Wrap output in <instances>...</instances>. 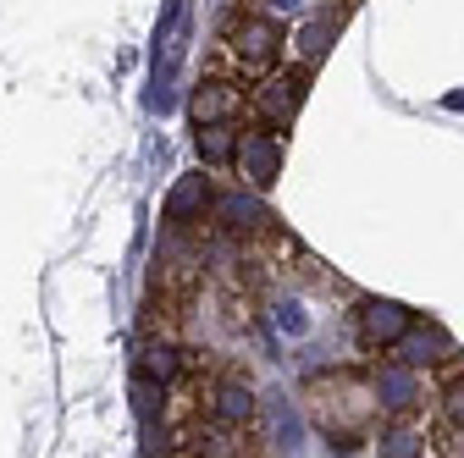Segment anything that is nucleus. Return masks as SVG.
<instances>
[{
    "mask_svg": "<svg viewBox=\"0 0 464 458\" xmlns=\"http://www.w3.org/2000/svg\"><path fill=\"white\" fill-rule=\"evenodd\" d=\"M343 17H348V6H337V12H315L310 23H299L294 28V62L304 67V72H315L321 62H326V50H332V39H337V28H343Z\"/></svg>",
    "mask_w": 464,
    "mask_h": 458,
    "instance_id": "nucleus-11",
    "label": "nucleus"
},
{
    "mask_svg": "<svg viewBox=\"0 0 464 458\" xmlns=\"http://www.w3.org/2000/svg\"><path fill=\"white\" fill-rule=\"evenodd\" d=\"M376 458H426V431L415 420H392L376 436Z\"/></svg>",
    "mask_w": 464,
    "mask_h": 458,
    "instance_id": "nucleus-16",
    "label": "nucleus"
},
{
    "mask_svg": "<svg viewBox=\"0 0 464 458\" xmlns=\"http://www.w3.org/2000/svg\"><path fill=\"white\" fill-rule=\"evenodd\" d=\"M255 425H266V442H271L276 453H294V447H299V415H294V397L266 392V397H260V409H255Z\"/></svg>",
    "mask_w": 464,
    "mask_h": 458,
    "instance_id": "nucleus-12",
    "label": "nucleus"
},
{
    "mask_svg": "<svg viewBox=\"0 0 464 458\" xmlns=\"http://www.w3.org/2000/svg\"><path fill=\"white\" fill-rule=\"evenodd\" d=\"M310 78L315 72H304V67H276V72H266L260 83H249V110H244V117L255 128L287 138V133H294V122H299V105H304Z\"/></svg>",
    "mask_w": 464,
    "mask_h": 458,
    "instance_id": "nucleus-3",
    "label": "nucleus"
},
{
    "mask_svg": "<svg viewBox=\"0 0 464 458\" xmlns=\"http://www.w3.org/2000/svg\"><path fill=\"white\" fill-rule=\"evenodd\" d=\"M304 397H310V415L315 425L326 431L332 447H360L376 425V404H371V381L354 376V370H321L304 381Z\"/></svg>",
    "mask_w": 464,
    "mask_h": 458,
    "instance_id": "nucleus-2",
    "label": "nucleus"
},
{
    "mask_svg": "<svg viewBox=\"0 0 464 458\" xmlns=\"http://www.w3.org/2000/svg\"><path fill=\"white\" fill-rule=\"evenodd\" d=\"M437 415H442V425H448L453 436H464V359H453V365H448V376H442Z\"/></svg>",
    "mask_w": 464,
    "mask_h": 458,
    "instance_id": "nucleus-17",
    "label": "nucleus"
},
{
    "mask_svg": "<svg viewBox=\"0 0 464 458\" xmlns=\"http://www.w3.org/2000/svg\"><path fill=\"white\" fill-rule=\"evenodd\" d=\"M255 409H260V397L249 392V381H238V376H221V381H210V397H205V415H210V425L249 431V425H255Z\"/></svg>",
    "mask_w": 464,
    "mask_h": 458,
    "instance_id": "nucleus-10",
    "label": "nucleus"
},
{
    "mask_svg": "<svg viewBox=\"0 0 464 458\" xmlns=\"http://www.w3.org/2000/svg\"><path fill=\"white\" fill-rule=\"evenodd\" d=\"M410 326H415V310H410V304H398V299H360V310H354L360 348H371V354L398 348V342L410 337Z\"/></svg>",
    "mask_w": 464,
    "mask_h": 458,
    "instance_id": "nucleus-7",
    "label": "nucleus"
},
{
    "mask_svg": "<svg viewBox=\"0 0 464 458\" xmlns=\"http://www.w3.org/2000/svg\"><path fill=\"white\" fill-rule=\"evenodd\" d=\"M210 199H216V188H210L205 171H183V177L171 183L166 205H160V221L171 233H194V226H205V215H210Z\"/></svg>",
    "mask_w": 464,
    "mask_h": 458,
    "instance_id": "nucleus-8",
    "label": "nucleus"
},
{
    "mask_svg": "<svg viewBox=\"0 0 464 458\" xmlns=\"http://www.w3.org/2000/svg\"><path fill=\"white\" fill-rule=\"evenodd\" d=\"M282 160H287V144H282L276 133H266V128L244 122V133H238V155H232V171L244 177V188L271 194V188H276V177H282Z\"/></svg>",
    "mask_w": 464,
    "mask_h": 458,
    "instance_id": "nucleus-5",
    "label": "nucleus"
},
{
    "mask_svg": "<svg viewBox=\"0 0 464 458\" xmlns=\"http://www.w3.org/2000/svg\"><path fill=\"white\" fill-rule=\"evenodd\" d=\"M282 55H287V28L255 6L244 12H232L221 39H216V55H210V72H227V78H238V83H260L266 72L282 67Z\"/></svg>",
    "mask_w": 464,
    "mask_h": 458,
    "instance_id": "nucleus-1",
    "label": "nucleus"
},
{
    "mask_svg": "<svg viewBox=\"0 0 464 458\" xmlns=\"http://www.w3.org/2000/svg\"><path fill=\"white\" fill-rule=\"evenodd\" d=\"M398 348H403V365H415V370H431V365H442L448 354H459L437 320H426V326L415 320V326H410V337H403Z\"/></svg>",
    "mask_w": 464,
    "mask_h": 458,
    "instance_id": "nucleus-15",
    "label": "nucleus"
},
{
    "mask_svg": "<svg viewBox=\"0 0 464 458\" xmlns=\"http://www.w3.org/2000/svg\"><path fill=\"white\" fill-rule=\"evenodd\" d=\"M249 110V83L227 78V72H205L188 94V122L205 128V122H244Z\"/></svg>",
    "mask_w": 464,
    "mask_h": 458,
    "instance_id": "nucleus-6",
    "label": "nucleus"
},
{
    "mask_svg": "<svg viewBox=\"0 0 464 458\" xmlns=\"http://www.w3.org/2000/svg\"><path fill=\"white\" fill-rule=\"evenodd\" d=\"M183 370H188V359H183V348L171 337H144L139 342V376L144 381L171 386V381H183Z\"/></svg>",
    "mask_w": 464,
    "mask_h": 458,
    "instance_id": "nucleus-13",
    "label": "nucleus"
},
{
    "mask_svg": "<svg viewBox=\"0 0 464 458\" xmlns=\"http://www.w3.org/2000/svg\"><path fill=\"white\" fill-rule=\"evenodd\" d=\"M365 381H371L376 415H387V420H415V409L426 404V376L403 359H382Z\"/></svg>",
    "mask_w": 464,
    "mask_h": 458,
    "instance_id": "nucleus-4",
    "label": "nucleus"
},
{
    "mask_svg": "<svg viewBox=\"0 0 464 458\" xmlns=\"http://www.w3.org/2000/svg\"><path fill=\"white\" fill-rule=\"evenodd\" d=\"M276 320H282V331H294V337H299V331L310 326V315H304V310H299L294 299H282V304H276Z\"/></svg>",
    "mask_w": 464,
    "mask_h": 458,
    "instance_id": "nucleus-18",
    "label": "nucleus"
},
{
    "mask_svg": "<svg viewBox=\"0 0 464 458\" xmlns=\"http://www.w3.org/2000/svg\"><path fill=\"white\" fill-rule=\"evenodd\" d=\"M238 133H244V122H205V128H194V155H199V166H205V171H232Z\"/></svg>",
    "mask_w": 464,
    "mask_h": 458,
    "instance_id": "nucleus-14",
    "label": "nucleus"
},
{
    "mask_svg": "<svg viewBox=\"0 0 464 458\" xmlns=\"http://www.w3.org/2000/svg\"><path fill=\"white\" fill-rule=\"evenodd\" d=\"M205 221H210V226H221V233H232V238H255V233H266V226H271V215H266L260 194H255V188H244V183L232 188V194H216Z\"/></svg>",
    "mask_w": 464,
    "mask_h": 458,
    "instance_id": "nucleus-9",
    "label": "nucleus"
}]
</instances>
